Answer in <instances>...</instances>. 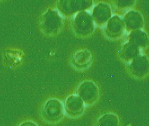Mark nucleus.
Segmentation results:
<instances>
[{
	"label": "nucleus",
	"mask_w": 149,
	"mask_h": 126,
	"mask_svg": "<svg viewBox=\"0 0 149 126\" xmlns=\"http://www.w3.org/2000/svg\"><path fill=\"white\" fill-rule=\"evenodd\" d=\"M19 126H38L37 124L33 121H26L22 123Z\"/></svg>",
	"instance_id": "nucleus-3"
},
{
	"label": "nucleus",
	"mask_w": 149,
	"mask_h": 126,
	"mask_svg": "<svg viewBox=\"0 0 149 126\" xmlns=\"http://www.w3.org/2000/svg\"><path fill=\"white\" fill-rule=\"evenodd\" d=\"M80 101L79 99L74 96H70L66 99L65 103V109L66 113L68 115H73L78 113L80 110Z\"/></svg>",
	"instance_id": "nucleus-2"
},
{
	"label": "nucleus",
	"mask_w": 149,
	"mask_h": 126,
	"mask_svg": "<svg viewBox=\"0 0 149 126\" xmlns=\"http://www.w3.org/2000/svg\"><path fill=\"white\" fill-rule=\"evenodd\" d=\"M41 113L45 121L49 123H56L63 117V105L58 99H49L44 104Z\"/></svg>",
	"instance_id": "nucleus-1"
}]
</instances>
